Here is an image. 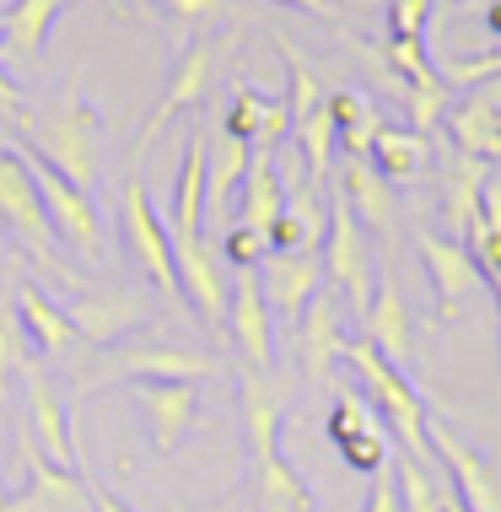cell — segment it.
I'll use <instances>...</instances> for the list:
<instances>
[{"mask_svg": "<svg viewBox=\"0 0 501 512\" xmlns=\"http://www.w3.org/2000/svg\"><path fill=\"white\" fill-rule=\"evenodd\" d=\"M442 119H448V135H453V146L464 151V157L501 162V114L491 108L485 92H475V98H464V103H448Z\"/></svg>", "mask_w": 501, "mask_h": 512, "instance_id": "27", "label": "cell"}, {"mask_svg": "<svg viewBox=\"0 0 501 512\" xmlns=\"http://www.w3.org/2000/svg\"><path fill=\"white\" fill-rule=\"evenodd\" d=\"M0 114H6V119H17V114H22V92L11 87V76H6V71H0Z\"/></svg>", "mask_w": 501, "mask_h": 512, "instance_id": "46", "label": "cell"}, {"mask_svg": "<svg viewBox=\"0 0 501 512\" xmlns=\"http://www.w3.org/2000/svg\"><path fill=\"white\" fill-rule=\"evenodd\" d=\"M243 173H248V141H238V135H205V216H200V227L205 221H216L232 211V200H238V189H243Z\"/></svg>", "mask_w": 501, "mask_h": 512, "instance_id": "23", "label": "cell"}, {"mask_svg": "<svg viewBox=\"0 0 501 512\" xmlns=\"http://www.w3.org/2000/svg\"><path fill=\"white\" fill-rule=\"evenodd\" d=\"M227 135L259 146V151H275L291 135V108L286 98H259V92L238 87L232 92V108H227Z\"/></svg>", "mask_w": 501, "mask_h": 512, "instance_id": "25", "label": "cell"}, {"mask_svg": "<svg viewBox=\"0 0 501 512\" xmlns=\"http://www.w3.org/2000/svg\"><path fill=\"white\" fill-rule=\"evenodd\" d=\"M0 512H6V491H0Z\"/></svg>", "mask_w": 501, "mask_h": 512, "instance_id": "53", "label": "cell"}, {"mask_svg": "<svg viewBox=\"0 0 501 512\" xmlns=\"http://www.w3.org/2000/svg\"><path fill=\"white\" fill-rule=\"evenodd\" d=\"M11 308H17L27 340H33L44 356H65V351H76V345H81L76 324L65 318V308L38 281H17V286H11Z\"/></svg>", "mask_w": 501, "mask_h": 512, "instance_id": "22", "label": "cell"}, {"mask_svg": "<svg viewBox=\"0 0 501 512\" xmlns=\"http://www.w3.org/2000/svg\"><path fill=\"white\" fill-rule=\"evenodd\" d=\"M405 108H410V130H431L442 114H448V81L442 76H431V81H410V92H405Z\"/></svg>", "mask_w": 501, "mask_h": 512, "instance_id": "39", "label": "cell"}, {"mask_svg": "<svg viewBox=\"0 0 501 512\" xmlns=\"http://www.w3.org/2000/svg\"><path fill=\"white\" fill-rule=\"evenodd\" d=\"M345 340H351V335H345V324H340V297L324 286V292L308 302V313L297 318V329H291L297 362H302V372H308L313 389H329V383H334V367H340Z\"/></svg>", "mask_w": 501, "mask_h": 512, "instance_id": "18", "label": "cell"}, {"mask_svg": "<svg viewBox=\"0 0 501 512\" xmlns=\"http://www.w3.org/2000/svg\"><path fill=\"white\" fill-rule=\"evenodd\" d=\"M291 135H297V157L308 162V184L318 189L329 178V162H334V141H340V124H334L329 103L313 108L302 124H291Z\"/></svg>", "mask_w": 501, "mask_h": 512, "instance_id": "34", "label": "cell"}, {"mask_svg": "<svg viewBox=\"0 0 501 512\" xmlns=\"http://www.w3.org/2000/svg\"><path fill=\"white\" fill-rule=\"evenodd\" d=\"M383 71H399L405 81H431L437 76V65H431L426 54V38H388V49L378 54Z\"/></svg>", "mask_w": 501, "mask_h": 512, "instance_id": "38", "label": "cell"}, {"mask_svg": "<svg viewBox=\"0 0 501 512\" xmlns=\"http://www.w3.org/2000/svg\"><path fill=\"white\" fill-rule=\"evenodd\" d=\"M119 6H130V11H146V6H151V0H119Z\"/></svg>", "mask_w": 501, "mask_h": 512, "instance_id": "50", "label": "cell"}, {"mask_svg": "<svg viewBox=\"0 0 501 512\" xmlns=\"http://www.w3.org/2000/svg\"><path fill=\"white\" fill-rule=\"evenodd\" d=\"M216 362L211 356H194V351H178V345H135V351H114L103 356L92 372H81V399L103 394V389H124V383H157V378H184V383H200L211 378Z\"/></svg>", "mask_w": 501, "mask_h": 512, "instance_id": "7", "label": "cell"}, {"mask_svg": "<svg viewBox=\"0 0 501 512\" xmlns=\"http://www.w3.org/2000/svg\"><path fill=\"white\" fill-rule=\"evenodd\" d=\"M71 0H11V11L0 17V33H6L11 54H44L54 22Z\"/></svg>", "mask_w": 501, "mask_h": 512, "instance_id": "30", "label": "cell"}, {"mask_svg": "<svg viewBox=\"0 0 501 512\" xmlns=\"http://www.w3.org/2000/svg\"><path fill=\"white\" fill-rule=\"evenodd\" d=\"M426 437H431L437 464L448 469V480H453V502L464 512H501V475H496V464L485 459L480 448L458 442L442 421H426Z\"/></svg>", "mask_w": 501, "mask_h": 512, "instance_id": "13", "label": "cell"}, {"mask_svg": "<svg viewBox=\"0 0 501 512\" xmlns=\"http://www.w3.org/2000/svg\"><path fill=\"white\" fill-rule=\"evenodd\" d=\"M415 248H421L426 281H431V292H437V318H458V313H464V302H469V292L480 286L475 254H469L458 238L431 232V227L415 232Z\"/></svg>", "mask_w": 501, "mask_h": 512, "instance_id": "16", "label": "cell"}, {"mask_svg": "<svg viewBox=\"0 0 501 512\" xmlns=\"http://www.w3.org/2000/svg\"><path fill=\"white\" fill-rule=\"evenodd\" d=\"M329 6H334V0H329ZM345 6H372V0H345Z\"/></svg>", "mask_w": 501, "mask_h": 512, "instance_id": "51", "label": "cell"}, {"mask_svg": "<svg viewBox=\"0 0 501 512\" xmlns=\"http://www.w3.org/2000/svg\"><path fill=\"white\" fill-rule=\"evenodd\" d=\"M232 44H238V33H227L216 44L211 33H200L194 44L178 54V65H173V76H167V87H162V98L157 108L146 114L141 124V135H135V146H130V162H141L151 146H157V135L173 124L178 114H189V108H200L205 98H211V81H216V65H221V54H227Z\"/></svg>", "mask_w": 501, "mask_h": 512, "instance_id": "5", "label": "cell"}, {"mask_svg": "<svg viewBox=\"0 0 501 512\" xmlns=\"http://www.w3.org/2000/svg\"><path fill=\"white\" fill-rule=\"evenodd\" d=\"M0 221L11 227V238H17L33 259H44V270H60V259H54V227L44 216V200H38L33 189V168H27V151L6 146L0 141Z\"/></svg>", "mask_w": 501, "mask_h": 512, "instance_id": "8", "label": "cell"}, {"mask_svg": "<svg viewBox=\"0 0 501 512\" xmlns=\"http://www.w3.org/2000/svg\"><path fill=\"white\" fill-rule=\"evenodd\" d=\"M227 329H232V345H238L243 367L248 372H270V356H275V318L259 297V275L243 270L238 286H232V308H227Z\"/></svg>", "mask_w": 501, "mask_h": 512, "instance_id": "20", "label": "cell"}, {"mask_svg": "<svg viewBox=\"0 0 501 512\" xmlns=\"http://www.w3.org/2000/svg\"><path fill=\"white\" fill-rule=\"evenodd\" d=\"M426 157H431V141H426L421 130H399V124H383L378 141H372V157H367V162L388 178V184H399V178H421Z\"/></svg>", "mask_w": 501, "mask_h": 512, "instance_id": "31", "label": "cell"}, {"mask_svg": "<svg viewBox=\"0 0 501 512\" xmlns=\"http://www.w3.org/2000/svg\"><path fill=\"white\" fill-rule=\"evenodd\" d=\"M329 437H334L340 459L351 464L356 475H378V469L394 459V453H388V426H383V415L367 405V394H361L356 383H340V389H334Z\"/></svg>", "mask_w": 501, "mask_h": 512, "instance_id": "9", "label": "cell"}, {"mask_svg": "<svg viewBox=\"0 0 501 512\" xmlns=\"http://www.w3.org/2000/svg\"><path fill=\"white\" fill-rule=\"evenodd\" d=\"M162 6L178 27H194V33H200V27H216V17L227 11V0H162Z\"/></svg>", "mask_w": 501, "mask_h": 512, "instance_id": "43", "label": "cell"}, {"mask_svg": "<svg viewBox=\"0 0 501 512\" xmlns=\"http://www.w3.org/2000/svg\"><path fill=\"white\" fill-rule=\"evenodd\" d=\"M281 6L313 11V17H324V22H340V6H329V0H281Z\"/></svg>", "mask_w": 501, "mask_h": 512, "instance_id": "47", "label": "cell"}, {"mask_svg": "<svg viewBox=\"0 0 501 512\" xmlns=\"http://www.w3.org/2000/svg\"><path fill=\"white\" fill-rule=\"evenodd\" d=\"M65 318L76 324L81 345H114L119 335L151 324V302L146 292H81L65 308Z\"/></svg>", "mask_w": 501, "mask_h": 512, "instance_id": "19", "label": "cell"}, {"mask_svg": "<svg viewBox=\"0 0 501 512\" xmlns=\"http://www.w3.org/2000/svg\"><path fill=\"white\" fill-rule=\"evenodd\" d=\"M243 426H248V464H254V512H318V496L281 453V389L270 372H243Z\"/></svg>", "mask_w": 501, "mask_h": 512, "instance_id": "2", "label": "cell"}, {"mask_svg": "<svg viewBox=\"0 0 501 512\" xmlns=\"http://www.w3.org/2000/svg\"><path fill=\"white\" fill-rule=\"evenodd\" d=\"M340 195L351 200V211H356L361 227H367V238H388V232H394V189H388V178L372 168L367 157L345 162Z\"/></svg>", "mask_w": 501, "mask_h": 512, "instance_id": "26", "label": "cell"}, {"mask_svg": "<svg viewBox=\"0 0 501 512\" xmlns=\"http://www.w3.org/2000/svg\"><path fill=\"white\" fill-rule=\"evenodd\" d=\"M464 248L475 254L480 281H491V297H496V324H501V232H491V227H485V216H480L475 227L464 232Z\"/></svg>", "mask_w": 501, "mask_h": 512, "instance_id": "37", "label": "cell"}, {"mask_svg": "<svg viewBox=\"0 0 501 512\" xmlns=\"http://www.w3.org/2000/svg\"><path fill=\"white\" fill-rule=\"evenodd\" d=\"M264 254H270V238L254 232V227H232L227 238H221V259H232L238 270H259Z\"/></svg>", "mask_w": 501, "mask_h": 512, "instance_id": "40", "label": "cell"}, {"mask_svg": "<svg viewBox=\"0 0 501 512\" xmlns=\"http://www.w3.org/2000/svg\"><path fill=\"white\" fill-rule=\"evenodd\" d=\"M485 178H491V162H475V157H464V151H453V162L442 168V216H448V227L458 238L480 221Z\"/></svg>", "mask_w": 501, "mask_h": 512, "instance_id": "28", "label": "cell"}, {"mask_svg": "<svg viewBox=\"0 0 501 512\" xmlns=\"http://www.w3.org/2000/svg\"><path fill=\"white\" fill-rule=\"evenodd\" d=\"M173 265H178V297L200 313L205 329H221L232 308V286L221 275V248L211 238H173Z\"/></svg>", "mask_w": 501, "mask_h": 512, "instance_id": "12", "label": "cell"}, {"mask_svg": "<svg viewBox=\"0 0 501 512\" xmlns=\"http://www.w3.org/2000/svg\"><path fill=\"white\" fill-rule=\"evenodd\" d=\"M281 211H286L281 162H275V151L248 146V173H243V189H238V227H254V232L270 238V227H275Z\"/></svg>", "mask_w": 501, "mask_h": 512, "instance_id": "24", "label": "cell"}, {"mask_svg": "<svg viewBox=\"0 0 501 512\" xmlns=\"http://www.w3.org/2000/svg\"><path fill=\"white\" fill-rule=\"evenodd\" d=\"M259 275V297L270 318H281L286 329H297V318L308 313V302L324 292V265L318 254H264Z\"/></svg>", "mask_w": 501, "mask_h": 512, "instance_id": "17", "label": "cell"}, {"mask_svg": "<svg viewBox=\"0 0 501 512\" xmlns=\"http://www.w3.org/2000/svg\"><path fill=\"white\" fill-rule=\"evenodd\" d=\"M431 0H388V33L394 38H426Z\"/></svg>", "mask_w": 501, "mask_h": 512, "instance_id": "42", "label": "cell"}, {"mask_svg": "<svg viewBox=\"0 0 501 512\" xmlns=\"http://www.w3.org/2000/svg\"><path fill=\"white\" fill-rule=\"evenodd\" d=\"M480 17H485V33H496V38H501V0H485Z\"/></svg>", "mask_w": 501, "mask_h": 512, "instance_id": "48", "label": "cell"}, {"mask_svg": "<svg viewBox=\"0 0 501 512\" xmlns=\"http://www.w3.org/2000/svg\"><path fill=\"white\" fill-rule=\"evenodd\" d=\"M485 98H491V108L501 114V81H491V87H485Z\"/></svg>", "mask_w": 501, "mask_h": 512, "instance_id": "49", "label": "cell"}, {"mask_svg": "<svg viewBox=\"0 0 501 512\" xmlns=\"http://www.w3.org/2000/svg\"><path fill=\"white\" fill-rule=\"evenodd\" d=\"M124 389H130V399L141 405L151 448L157 453H173L178 442L194 432V421H200V383L157 378V383H124Z\"/></svg>", "mask_w": 501, "mask_h": 512, "instance_id": "14", "label": "cell"}, {"mask_svg": "<svg viewBox=\"0 0 501 512\" xmlns=\"http://www.w3.org/2000/svg\"><path fill=\"white\" fill-rule=\"evenodd\" d=\"M340 362L356 372V389L367 394V405L388 421V432H394L399 453H410V459L431 464V437H426V421H431V415H426V394L405 378V367L383 362V356L372 351V345L361 340V335L345 340Z\"/></svg>", "mask_w": 501, "mask_h": 512, "instance_id": "3", "label": "cell"}, {"mask_svg": "<svg viewBox=\"0 0 501 512\" xmlns=\"http://www.w3.org/2000/svg\"><path fill=\"white\" fill-rule=\"evenodd\" d=\"M442 81H458V87H480V81H501V49L475 54V60H448L437 71Z\"/></svg>", "mask_w": 501, "mask_h": 512, "instance_id": "41", "label": "cell"}, {"mask_svg": "<svg viewBox=\"0 0 501 512\" xmlns=\"http://www.w3.org/2000/svg\"><path fill=\"white\" fill-rule=\"evenodd\" d=\"M124 248L135 254V265L151 275V286H157L162 297H178L173 232H167V221L157 216V205H151L141 178H130V184H124Z\"/></svg>", "mask_w": 501, "mask_h": 512, "instance_id": "10", "label": "cell"}, {"mask_svg": "<svg viewBox=\"0 0 501 512\" xmlns=\"http://www.w3.org/2000/svg\"><path fill=\"white\" fill-rule=\"evenodd\" d=\"M200 216H205V135H189L184 162H178V184H173V221H167V232L173 238H205Z\"/></svg>", "mask_w": 501, "mask_h": 512, "instance_id": "29", "label": "cell"}, {"mask_svg": "<svg viewBox=\"0 0 501 512\" xmlns=\"http://www.w3.org/2000/svg\"><path fill=\"white\" fill-rule=\"evenodd\" d=\"M27 367H33V340H27V329H22L17 308H11V297H0V399H6L11 378L27 372Z\"/></svg>", "mask_w": 501, "mask_h": 512, "instance_id": "36", "label": "cell"}, {"mask_svg": "<svg viewBox=\"0 0 501 512\" xmlns=\"http://www.w3.org/2000/svg\"><path fill=\"white\" fill-rule=\"evenodd\" d=\"M388 469H394V480H399V502H405V512H442V507H448V491L437 486V475H431L421 459L394 453Z\"/></svg>", "mask_w": 501, "mask_h": 512, "instance_id": "35", "label": "cell"}, {"mask_svg": "<svg viewBox=\"0 0 501 512\" xmlns=\"http://www.w3.org/2000/svg\"><path fill=\"white\" fill-rule=\"evenodd\" d=\"M22 389H27V432H33V442L44 448V459L49 464H60V469H71V475H81V448H76V421H71V410L60 405V389H54V378L44 367H27L22 372Z\"/></svg>", "mask_w": 501, "mask_h": 512, "instance_id": "15", "label": "cell"}, {"mask_svg": "<svg viewBox=\"0 0 501 512\" xmlns=\"http://www.w3.org/2000/svg\"><path fill=\"white\" fill-rule=\"evenodd\" d=\"M11 124H17V135L27 141V157H38L44 168L60 173L65 184H76L92 195L97 162H103V119H97V108L81 98V81H71V87L44 108H22Z\"/></svg>", "mask_w": 501, "mask_h": 512, "instance_id": "1", "label": "cell"}, {"mask_svg": "<svg viewBox=\"0 0 501 512\" xmlns=\"http://www.w3.org/2000/svg\"><path fill=\"white\" fill-rule=\"evenodd\" d=\"M0 54H6V33H0Z\"/></svg>", "mask_w": 501, "mask_h": 512, "instance_id": "52", "label": "cell"}, {"mask_svg": "<svg viewBox=\"0 0 501 512\" xmlns=\"http://www.w3.org/2000/svg\"><path fill=\"white\" fill-rule=\"evenodd\" d=\"M17 459H22L27 486L17 496H6V512H87V480L49 464L27 426H17Z\"/></svg>", "mask_w": 501, "mask_h": 512, "instance_id": "11", "label": "cell"}, {"mask_svg": "<svg viewBox=\"0 0 501 512\" xmlns=\"http://www.w3.org/2000/svg\"><path fill=\"white\" fill-rule=\"evenodd\" d=\"M361 340L394 367L410 362V302L399 292L394 275H378V292H372L367 313H361Z\"/></svg>", "mask_w": 501, "mask_h": 512, "instance_id": "21", "label": "cell"}, {"mask_svg": "<svg viewBox=\"0 0 501 512\" xmlns=\"http://www.w3.org/2000/svg\"><path fill=\"white\" fill-rule=\"evenodd\" d=\"M318 265H324V286H340L345 302H351V313H356V324H361L372 292H378V254H372L367 227L356 221L351 200L340 195V184H334V195H329V227H324Z\"/></svg>", "mask_w": 501, "mask_h": 512, "instance_id": "4", "label": "cell"}, {"mask_svg": "<svg viewBox=\"0 0 501 512\" xmlns=\"http://www.w3.org/2000/svg\"><path fill=\"white\" fill-rule=\"evenodd\" d=\"M329 114L334 124H340V141H345V157H372V141H378L383 119L378 108H372L361 92H329Z\"/></svg>", "mask_w": 501, "mask_h": 512, "instance_id": "33", "label": "cell"}, {"mask_svg": "<svg viewBox=\"0 0 501 512\" xmlns=\"http://www.w3.org/2000/svg\"><path fill=\"white\" fill-rule=\"evenodd\" d=\"M27 168H33V189H38V200H44V216H49L54 238L71 248L81 265L97 270L108 259V248H103V221H97L92 195L76 189V184H65V178L54 168H44L38 157H27Z\"/></svg>", "mask_w": 501, "mask_h": 512, "instance_id": "6", "label": "cell"}, {"mask_svg": "<svg viewBox=\"0 0 501 512\" xmlns=\"http://www.w3.org/2000/svg\"><path fill=\"white\" fill-rule=\"evenodd\" d=\"M87 502H92V512H130V507H124L114 491H103V486H97V480H87Z\"/></svg>", "mask_w": 501, "mask_h": 512, "instance_id": "45", "label": "cell"}, {"mask_svg": "<svg viewBox=\"0 0 501 512\" xmlns=\"http://www.w3.org/2000/svg\"><path fill=\"white\" fill-rule=\"evenodd\" d=\"M496 178H501V173H496Z\"/></svg>", "mask_w": 501, "mask_h": 512, "instance_id": "55", "label": "cell"}, {"mask_svg": "<svg viewBox=\"0 0 501 512\" xmlns=\"http://www.w3.org/2000/svg\"><path fill=\"white\" fill-rule=\"evenodd\" d=\"M243 512H254V507H243Z\"/></svg>", "mask_w": 501, "mask_h": 512, "instance_id": "54", "label": "cell"}, {"mask_svg": "<svg viewBox=\"0 0 501 512\" xmlns=\"http://www.w3.org/2000/svg\"><path fill=\"white\" fill-rule=\"evenodd\" d=\"M361 512H405V502H399V480H394V469H378L372 475V486H367V507Z\"/></svg>", "mask_w": 501, "mask_h": 512, "instance_id": "44", "label": "cell"}, {"mask_svg": "<svg viewBox=\"0 0 501 512\" xmlns=\"http://www.w3.org/2000/svg\"><path fill=\"white\" fill-rule=\"evenodd\" d=\"M275 49H281V60H286V108H291V124H302L313 114V108H324V98H329V87H324V76H318V65L308 60V54L297 49V38L291 33H281L275 27Z\"/></svg>", "mask_w": 501, "mask_h": 512, "instance_id": "32", "label": "cell"}]
</instances>
